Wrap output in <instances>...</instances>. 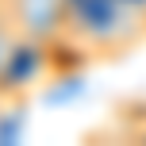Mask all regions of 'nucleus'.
Here are the masks:
<instances>
[{"label": "nucleus", "instance_id": "nucleus-1", "mask_svg": "<svg viewBox=\"0 0 146 146\" xmlns=\"http://www.w3.org/2000/svg\"><path fill=\"white\" fill-rule=\"evenodd\" d=\"M8 8L23 35L46 46L69 27V0H8Z\"/></svg>", "mask_w": 146, "mask_h": 146}, {"label": "nucleus", "instance_id": "nucleus-2", "mask_svg": "<svg viewBox=\"0 0 146 146\" xmlns=\"http://www.w3.org/2000/svg\"><path fill=\"white\" fill-rule=\"evenodd\" d=\"M42 62H46V42H35V38L23 35L19 42H15L12 58H8L4 81H0V92H12V88H23V85H31V81H38Z\"/></svg>", "mask_w": 146, "mask_h": 146}, {"label": "nucleus", "instance_id": "nucleus-3", "mask_svg": "<svg viewBox=\"0 0 146 146\" xmlns=\"http://www.w3.org/2000/svg\"><path fill=\"white\" fill-rule=\"evenodd\" d=\"M23 38L19 23H15L12 8H8V0H0V81H4V69H8V58H12L15 42Z\"/></svg>", "mask_w": 146, "mask_h": 146}]
</instances>
